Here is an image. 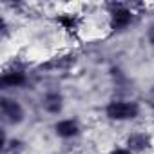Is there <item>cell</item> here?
<instances>
[{"instance_id":"cell-14","label":"cell","mask_w":154,"mask_h":154,"mask_svg":"<svg viewBox=\"0 0 154 154\" xmlns=\"http://www.w3.org/2000/svg\"><path fill=\"white\" fill-rule=\"evenodd\" d=\"M54 154H58V152H54Z\"/></svg>"},{"instance_id":"cell-4","label":"cell","mask_w":154,"mask_h":154,"mask_svg":"<svg viewBox=\"0 0 154 154\" xmlns=\"http://www.w3.org/2000/svg\"><path fill=\"white\" fill-rule=\"evenodd\" d=\"M0 116H2L4 125L9 127H18L26 122V107L22 105L20 100H17L15 96L4 94L0 98Z\"/></svg>"},{"instance_id":"cell-1","label":"cell","mask_w":154,"mask_h":154,"mask_svg":"<svg viewBox=\"0 0 154 154\" xmlns=\"http://www.w3.org/2000/svg\"><path fill=\"white\" fill-rule=\"evenodd\" d=\"M107 26L112 33H123L127 31L134 20H136V8L138 4H125V2H109L103 6Z\"/></svg>"},{"instance_id":"cell-13","label":"cell","mask_w":154,"mask_h":154,"mask_svg":"<svg viewBox=\"0 0 154 154\" xmlns=\"http://www.w3.org/2000/svg\"><path fill=\"white\" fill-rule=\"evenodd\" d=\"M107 154H132V152H131L125 145H116V147H112Z\"/></svg>"},{"instance_id":"cell-6","label":"cell","mask_w":154,"mask_h":154,"mask_svg":"<svg viewBox=\"0 0 154 154\" xmlns=\"http://www.w3.org/2000/svg\"><path fill=\"white\" fill-rule=\"evenodd\" d=\"M123 145H125L132 154H147V152L152 150L154 140H152V134H150L149 131L134 129V131H129V132L125 134Z\"/></svg>"},{"instance_id":"cell-7","label":"cell","mask_w":154,"mask_h":154,"mask_svg":"<svg viewBox=\"0 0 154 154\" xmlns=\"http://www.w3.org/2000/svg\"><path fill=\"white\" fill-rule=\"evenodd\" d=\"M84 127L80 123L78 118H60L53 123V132L56 138L63 140V141H69V140H76L80 134H82Z\"/></svg>"},{"instance_id":"cell-5","label":"cell","mask_w":154,"mask_h":154,"mask_svg":"<svg viewBox=\"0 0 154 154\" xmlns=\"http://www.w3.org/2000/svg\"><path fill=\"white\" fill-rule=\"evenodd\" d=\"M78 63V56L72 51H60L54 53L53 56H49L45 62L40 63L42 71L47 72H67L71 69H74V65Z\"/></svg>"},{"instance_id":"cell-2","label":"cell","mask_w":154,"mask_h":154,"mask_svg":"<svg viewBox=\"0 0 154 154\" xmlns=\"http://www.w3.org/2000/svg\"><path fill=\"white\" fill-rule=\"evenodd\" d=\"M141 103L131 98H112L103 107V116L112 123H125L140 118Z\"/></svg>"},{"instance_id":"cell-3","label":"cell","mask_w":154,"mask_h":154,"mask_svg":"<svg viewBox=\"0 0 154 154\" xmlns=\"http://www.w3.org/2000/svg\"><path fill=\"white\" fill-rule=\"evenodd\" d=\"M27 82H29L27 65L20 60H11L9 63H6L2 74H0V87L4 91L20 89V87L27 85Z\"/></svg>"},{"instance_id":"cell-10","label":"cell","mask_w":154,"mask_h":154,"mask_svg":"<svg viewBox=\"0 0 154 154\" xmlns=\"http://www.w3.org/2000/svg\"><path fill=\"white\" fill-rule=\"evenodd\" d=\"M26 149V143L18 138H8L4 136V141H2V150L4 154H22Z\"/></svg>"},{"instance_id":"cell-8","label":"cell","mask_w":154,"mask_h":154,"mask_svg":"<svg viewBox=\"0 0 154 154\" xmlns=\"http://www.w3.org/2000/svg\"><path fill=\"white\" fill-rule=\"evenodd\" d=\"M40 107H42V111H44L45 114H49V116H58V114H62L63 109H65V98H63V94H62L60 91H54V89L45 91V93L42 94V98H40Z\"/></svg>"},{"instance_id":"cell-11","label":"cell","mask_w":154,"mask_h":154,"mask_svg":"<svg viewBox=\"0 0 154 154\" xmlns=\"http://www.w3.org/2000/svg\"><path fill=\"white\" fill-rule=\"evenodd\" d=\"M145 40H147V44L154 49V22H150V24L147 26V31H145Z\"/></svg>"},{"instance_id":"cell-12","label":"cell","mask_w":154,"mask_h":154,"mask_svg":"<svg viewBox=\"0 0 154 154\" xmlns=\"http://www.w3.org/2000/svg\"><path fill=\"white\" fill-rule=\"evenodd\" d=\"M145 105L149 107V111L154 114V87H150L145 94Z\"/></svg>"},{"instance_id":"cell-9","label":"cell","mask_w":154,"mask_h":154,"mask_svg":"<svg viewBox=\"0 0 154 154\" xmlns=\"http://www.w3.org/2000/svg\"><path fill=\"white\" fill-rule=\"evenodd\" d=\"M56 22L67 31V33H74L76 29L80 27V18L78 15H74V13H60L56 17Z\"/></svg>"}]
</instances>
